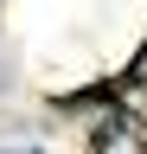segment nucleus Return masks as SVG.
Wrapping results in <instances>:
<instances>
[{"instance_id": "2", "label": "nucleus", "mask_w": 147, "mask_h": 154, "mask_svg": "<svg viewBox=\"0 0 147 154\" xmlns=\"http://www.w3.org/2000/svg\"><path fill=\"white\" fill-rule=\"evenodd\" d=\"M0 154H45V141H32V135H7Z\"/></svg>"}, {"instance_id": "3", "label": "nucleus", "mask_w": 147, "mask_h": 154, "mask_svg": "<svg viewBox=\"0 0 147 154\" xmlns=\"http://www.w3.org/2000/svg\"><path fill=\"white\" fill-rule=\"evenodd\" d=\"M128 77H134V84H147V45H141L134 58H128Z\"/></svg>"}, {"instance_id": "1", "label": "nucleus", "mask_w": 147, "mask_h": 154, "mask_svg": "<svg viewBox=\"0 0 147 154\" xmlns=\"http://www.w3.org/2000/svg\"><path fill=\"white\" fill-rule=\"evenodd\" d=\"M83 148L90 154H147V109H109L96 122H83Z\"/></svg>"}]
</instances>
